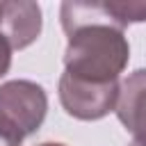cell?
Masks as SVG:
<instances>
[{
  "mask_svg": "<svg viewBox=\"0 0 146 146\" xmlns=\"http://www.w3.org/2000/svg\"><path fill=\"white\" fill-rule=\"evenodd\" d=\"M107 14L112 16L116 27H125L130 23H141L146 21V2H128V0H107L103 2Z\"/></svg>",
  "mask_w": 146,
  "mask_h": 146,
  "instance_id": "6",
  "label": "cell"
},
{
  "mask_svg": "<svg viewBox=\"0 0 146 146\" xmlns=\"http://www.w3.org/2000/svg\"><path fill=\"white\" fill-rule=\"evenodd\" d=\"M128 146H146V137H135Z\"/></svg>",
  "mask_w": 146,
  "mask_h": 146,
  "instance_id": "9",
  "label": "cell"
},
{
  "mask_svg": "<svg viewBox=\"0 0 146 146\" xmlns=\"http://www.w3.org/2000/svg\"><path fill=\"white\" fill-rule=\"evenodd\" d=\"M41 7L30 0L0 2V36L11 50H23L41 34Z\"/></svg>",
  "mask_w": 146,
  "mask_h": 146,
  "instance_id": "4",
  "label": "cell"
},
{
  "mask_svg": "<svg viewBox=\"0 0 146 146\" xmlns=\"http://www.w3.org/2000/svg\"><path fill=\"white\" fill-rule=\"evenodd\" d=\"M0 146H21V139L0 123Z\"/></svg>",
  "mask_w": 146,
  "mask_h": 146,
  "instance_id": "8",
  "label": "cell"
},
{
  "mask_svg": "<svg viewBox=\"0 0 146 146\" xmlns=\"http://www.w3.org/2000/svg\"><path fill=\"white\" fill-rule=\"evenodd\" d=\"M39 146H64V144H59V141H43V144H39Z\"/></svg>",
  "mask_w": 146,
  "mask_h": 146,
  "instance_id": "10",
  "label": "cell"
},
{
  "mask_svg": "<svg viewBox=\"0 0 146 146\" xmlns=\"http://www.w3.org/2000/svg\"><path fill=\"white\" fill-rule=\"evenodd\" d=\"M114 112L128 132L146 137V68H137L121 82Z\"/></svg>",
  "mask_w": 146,
  "mask_h": 146,
  "instance_id": "5",
  "label": "cell"
},
{
  "mask_svg": "<svg viewBox=\"0 0 146 146\" xmlns=\"http://www.w3.org/2000/svg\"><path fill=\"white\" fill-rule=\"evenodd\" d=\"M48 112V96L32 80H9L0 84V123L21 141L34 135Z\"/></svg>",
  "mask_w": 146,
  "mask_h": 146,
  "instance_id": "2",
  "label": "cell"
},
{
  "mask_svg": "<svg viewBox=\"0 0 146 146\" xmlns=\"http://www.w3.org/2000/svg\"><path fill=\"white\" fill-rule=\"evenodd\" d=\"M59 21L68 36L64 73L96 84L119 82V75L130 59V43L123 30L114 25L105 5L64 2Z\"/></svg>",
  "mask_w": 146,
  "mask_h": 146,
  "instance_id": "1",
  "label": "cell"
},
{
  "mask_svg": "<svg viewBox=\"0 0 146 146\" xmlns=\"http://www.w3.org/2000/svg\"><path fill=\"white\" fill-rule=\"evenodd\" d=\"M119 89H121L119 82L96 84V82L78 80V78L62 73V78H59V103L66 110V114H71L73 119L98 121L116 107Z\"/></svg>",
  "mask_w": 146,
  "mask_h": 146,
  "instance_id": "3",
  "label": "cell"
},
{
  "mask_svg": "<svg viewBox=\"0 0 146 146\" xmlns=\"http://www.w3.org/2000/svg\"><path fill=\"white\" fill-rule=\"evenodd\" d=\"M9 66H11V48H9V43L0 36V78L7 75Z\"/></svg>",
  "mask_w": 146,
  "mask_h": 146,
  "instance_id": "7",
  "label": "cell"
}]
</instances>
